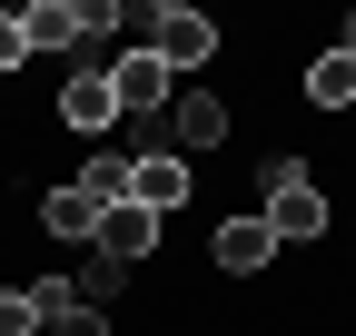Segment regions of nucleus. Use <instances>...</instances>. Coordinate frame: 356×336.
Instances as JSON below:
<instances>
[{"instance_id":"1","label":"nucleus","mask_w":356,"mask_h":336,"mask_svg":"<svg viewBox=\"0 0 356 336\" xmlns=\"http://www.w3.org/2000/svg\"><path fill=\"white\" fill-rule=\"evenodd\" d=\"M257 228L277 237V247H317L337 228V208H327L317 178H307V158H267L257 168Z\"/></svg>"},{"instance_id":"2","label":"nucleus","mask_w":356,"mask_h":336,"mask_svg":"<svg viewBox=\"0 0 356 336\" xmlns=\"http://www.w3.org/2000/svg\"><path fill=\"white\" fill-rule=\"evenodd\" d=\"M139 50L178 79V69H208L218 60V20L188 10V0H159V10H139Z\"/></svg>"},{"instance_id":"3","label":"nucleus","mask_w":356,"mask_h":336,"mask_svg":"<svg viewBox=\"0 0 356 336\" xmlns=\"http://www.w3.org/2000/svg\"><path fill=\"white\" fill-rule=\"evenodd\" d=\"M99 79H109L119 119H139V129H149V119H168V99H178V79H168V69H159L149 50H119V60H109Z\"/></svg>"},{"instance_id":"4","label":"nucleus","mask_w":356,"mask_h":336,"mask_svg":"<svg viewBox=\"0 0 356 336\" xmlns=\"http://www.w3.org/2000/svg\"><path fill=\"white\" fill-rule=\"evenodd\" d=\"M129 208H149V218L168 228L178 208H188V158L178 149H129Z\"/></svg>"},{"instance_id":"5","label":"nucleus","mask_w":356,"mask_h":336,"mask_svg":"<svg viewBox=\"0 0 356 336\" xmlns=\"http://www.w3.org/2000/svg\"><path fill=\"white\" fill-rule=\"evenodd\" d=\"M228 119H238V109L218 99V90H178L159 129H168V149H178V158H188V149H218V139H228Z\"/></svg>"},{"instance_id":"6","label":"nucleus","mask_w":356,"mask_h":336,"mask_svg":"<svg viewBox=\"0 0 356 336\" xmlns=\"http://www.w3.org/2000/svg\"><path fill=\"white\" fill-rule=\"evenodd\" d=\"M89 247H99V267L139 277V267L159 258V218H149V208H109V218H99V237H89Z\"/></svg>"},{"instance_id":"7","label":"nucleus","mask_w":356,"mask_h":336,"mask_svg":"<svg viewBox=\"0 0 356 336\" xmlns=\"http://www.w3.org/2000/svg\"><path fill=\"white\" fill-rule=\"evenodd\" d=\"M208 267L218 277H267V267H277V237H267L257 218H218L208 228Z\"/></svg>"},{"instance_id":"8","label":"nucleus","mask_w":356,"mask_h":336,"mask_svg":"<svg viewBox=\"0 0 356 336\" xmlns=\"http://www.w3.org/2000/svg\"><path fill=\"white\" fill-rule=\"evenodd\" d=\"M60 129H70V139H109V129H119V99H109L99 69H70V79H60Z\"/></svg>"},{"instance_id":"9","label":"nucleus","mask_w":356,"mask_h":336,"mask_svg":"<svg viewBox=\"0 0 356 336\" xmlns=\"http://www.w3.org/2000/svg\"><path fill=\"white\" fill-rule=\"evenodd\" d=\"M20 40H30V60L79 50V0H30V10H20Z\"/></svg>"},{"instance_id":"10","label":"nucleus","mask_w":356,"mask_h":336,"mask_svg":"<svg viewBox=\"0 0 356 336\" xmlns=\"http://www.w3.org/2000/svg\"><path fill=\"white\" fill-rule=\"evenodd\" d=\"M297 90H307V109H356V60L346 50H317Z\"/></svg>"},{"instance_id":"11","label":"nucleus","mask_w":356,"mask_h":336,"mask_svg":"<svg viewBox=\"0 0 356 336\" xmlns=\"http://www.w3.org/2000/svg\"><path fill=\"white\" fill-rule=\"evenodd\" d=\"M99 218H109V208H89V198H79V188H70V178H60V188H50V198H40V228H50V237H60V247H70V237H99Z\"/></svg>"},{"instance_id":"12","label":"nucleus","mask_w":356,"mask_h":336,"mask_svg":"<svg viewBox=\"0 0 356 336\" xmlns=\"http://www.w3.org/2000/svg\"><path fill=\"white\" fill-rule=\"evenodd\" d=\"M89 208H129V149H89V168L70 178Z\"/></svg>"},{"instance_id":"13","label":"nucleus","mask_w":356,"mask_h":336,"mask_svg":"<svg viewBox=\"0 0 356 336\" xmlns=\"http://www.w3.org/2000/svg\"><path fill=\"white\" fill-rule=\"evenodd\" d=\"M20 297H30V317H40V326H50V317H70V307H79V287H70V267H40Z\"/></svg>"},{"instance_id":"14","label":"nucleus","mask_w":356,"mask_h":336,"mask_svg":"<svg viewBox=\"0 0 356 336\" xmlns=\"http://www.w3.org/2000/svg\"><path fill=\"white\" fill-rule=\"evenodd\" d=\"M40 336H119L99 307H70V317H50V326H40Z\"/></svg>"},{"instance_id":"15","label":"nucleus","mask_w":356,"mask_h":336,"mask_svg":"<svg viewBox=\"0 0 356 336\" xmlns=\"http://www.w3.org/2000/svg\"><path fill=\"white\" fill-rule=\"evenodd\" d=\"M119 30V0H79V50H89V40H109Z\"/></svg>"},{"instance_id":"16","label":"nucleus","mask_w":356,"mask_h":336,"mask_svg":"<svg viewBox=\"0 0 356 336\" xmlns=\"http://www.w3.org/2000/svg\"><path fill=\"white\" fill-rule=\"evenodd\" d=\"M0 336H40V317H30L20 287H0Z\"/></svg>"},{"instance_id":"17","label":"nucleus","mask_w":356,"mask_h":336,"mask_svg":"<svg viewBox=\"0 0 356 336\" xmlns=\"http://www.w3.org/2000/svg\"><path fill=\"white\" fill-rule=\"evenodd\" d=\"M20 60H30V40H20V10H0V79H10Z\"/></svg>"},{"instance_id":"18","label":"nucleus","mask_w":356,"mask_h":336,"mask_svg":"<svg viewBox=\"0 0 356 336\" xmlns=\"http://www.w3.org/2000/svg\"><path fill=\"white\" fill-rule=\"evenodd\" d=\"M337 50H346V60H356V20H346V40H337Z\"/></svg>"}]
</instances>
